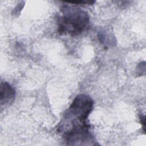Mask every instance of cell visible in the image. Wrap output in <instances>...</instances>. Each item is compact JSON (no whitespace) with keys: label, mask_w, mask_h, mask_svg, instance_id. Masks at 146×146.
Here are the masks:
<instances>
[{"label":"cell","mask_w":146,"mask_h":146,"mask_svg":"<svg viewBox=\"0 0 146 146\" xmlns=\"http://www.w3.org/2000/svg\"><path fill=\"white\" fill-rule=\"evenodd\" d=\"M61 12L62 15L58 18L57 22L60 34L78 35L88 28L90 17L86 11L68 5H63Z\"/></svg>","instance_id":"1"},{"label":"cell","mask_w":146,"mask_h":146,"mask_svg":"<svg viewBox=\"0 0 146 146\" xmlns=\"http://www.w3.org/2000/svg\"><path fill=\"white\" fill-rule=\"evenodd\" d=\"M93 105V100L88 95H77L63 114V117L59 123L58 131L62 133L71 127L87 123V120L92 110Z\"/></svg>","instance_id":"2"},{"label":"cell","mask_w":146,"mask_h":146,"mask_svg":"<svg viewBox=\"0 0 146 146\" xmlns=\"http://www.w3.org/2000/svg\"><path fill=\"white\" fill-rule=\"evenodd\" d=\"M90 128V125L88 123L74 127L63 132V137L67 145H94L95 139Z\"/></svg>","instance_id":"3"},{"label":"cell","mask_w":146,"mask_h":146,"mask_svg":"<svg viewBox=\"0 0 146 146\" xmlns=\"http://www.w3.org/2000/svg\"><path fill=\"white\" fill-rule=\"evenodd\" d=\"M15 92L13 87L6 82H1L0 85V101L1 107L11 104L14 100Z\"/></svg>","instance_id":"4"},{"label":"cell","mask_w":146,"mask_h":146,"mask_svg":"<svg viewBox=\"0 0 146 146\" xmlns=\"http://www.w3.org/2000/svg\"><path fill=\"white\" fill-rule=\"evenodd\" d=\"M140 120L141 123L143 124V129H144V131L145 132V116H144V115H141L140 116Z\"/></svg>","instance_id":"5"}]
</instances>
